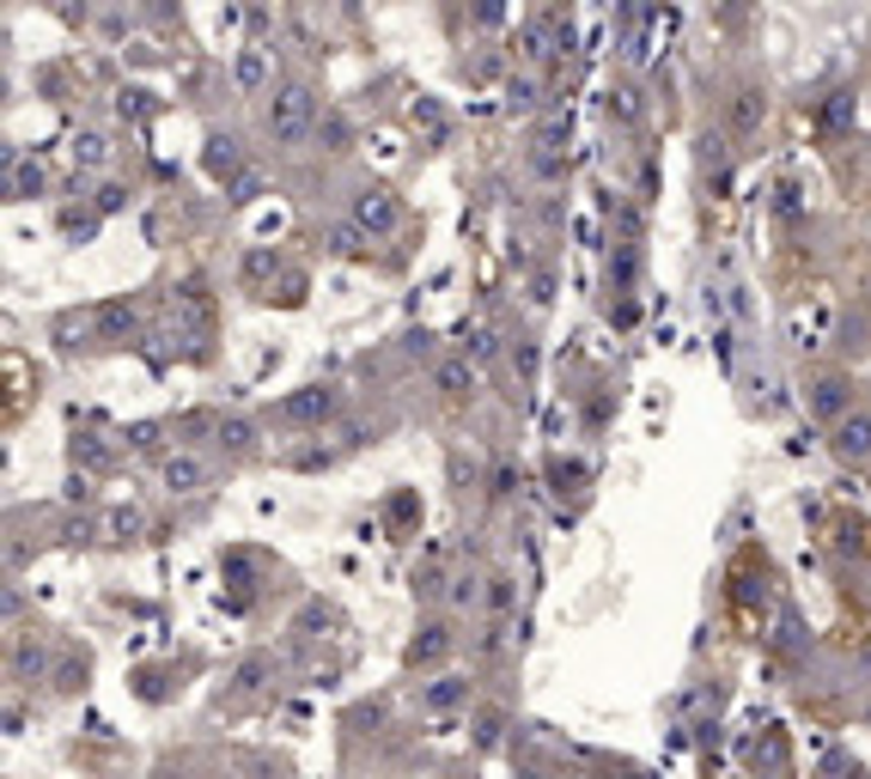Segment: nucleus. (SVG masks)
Instances as JSON below:
<instances>
[{"instance_id": "obj_1", "label": "nucleus", "mask_w": 871, "mask_h": 779, "mask_svg": "<svg viewBox=\"0 0 871 779\" xmlns=\"http://www.w3.org/2000/svg\"><path fill=\"white\" fill-rule=\"evenodd\" d=\"M311 122H317V98H311L305 80H287L275 98H268L263 128H268V140H275V147H299V140L311 135Z\"/></svg>"}, {"instance_id": "obj_2", "label": "nucleus", "mask_w": 871, "mask_h": 779, "mask_svg": "<svg viewBox=\"0 0 871 779\" xmlns=\"http://www.w3.org/2000/svg\"><path fill=\"white\" fill-rule=\"evenodd\" d=\"M354 226L366 231V238H384V231L402 226V201L384 184H360L354 189Z\"/></svg>"}, {"instance_id": "obj_3", "label": "nucleus", "mask_w": 871, "mask_h": 779, "mask_svg": "<svg viewBox=\"0 0 871 779\" xmlns=\"http://www.w3.org/2000/svg\"><path fill=\"white\" fill-rule=\"evenodd\" d=\"M335 402H342V396H335V389L330 384H305V389H299V396H287V402H281V421H287V426H323V421H330V414H335Z\"/></svg>"}, {"instance_id": "obj_4", "label": "nucleus", "mask_w": 871, "mask_h": 779, "mask_svg": "<svg viewBox=\"0 0 871 779\" xmlns=\"http://www.w3.org/2000/svg\"><path fill=\"white\" fill-rule=\"evenodd\" d=\"M159 475H165V493H202L214 482V463H207L202 451H172V457L159 463Z\"/></svg>"}, {"instance_id": "obj_5", "label": "nucleus", "mask_w": 871, "mask_h": 779, "mask_svg": "<svg viewBox=\"0 0 871 779\" xmlns=\"http://www.w3.org/2000/svg\"><path fill=\"white\" fill-rule=\"evenodd\" d=\"M458 645V633H451V621H439V615H427L421 628H414V640H409V670H421V664H439V658Z\"/></svg>"}, {"instance_id": "obj_6", "label": "nucleus", "mask_w": 871, "mask_h": 779, "mask_svg": "<svg viewBox=\"0 0 871 779\" xmlns=\"http://www.w3.org/2000/svg\"><path fill=\"white\" fill-rule=\"evenodd\" d=\"M835 451L848 463H865L871 457V408H853L848 421H835Z\"/></svg>"}, {"instance_id": "obj_7", "label": "nucleus", "mask_w": 871, "mask_h": 779, "mask_svg": "<svg viewBox=\"0 0 871 779\" xmlns=\"http://www.w3.org/2000/svg\"><path fill=\"white\" fill-rule=\"evenodd\" d=\"M604 116H609V128H622V135H628V128H640L646 98L634 92V86H609V92H604Z\"/></svg>"}, {"instance_id": "obj_8", "label": "nucleus", "mask_w": 871, "mask_h": 779, "mask_svg": "<svg viewBox=\"0 0 871 779\" xmlns=\"http://www.w3.org/2000/svg\"><path fill=\"white\" fill-rule=\"evenodd\" d=\"M811 414H841L848 421V372H823V378H811Z\"/></svg>"}, {"instance_id": "obj_9", "label": "nucleus", "mask_w": 871, "mask_h": 779, "mask_svg": "<svg viewBox=\"0 0 871 779\" xmlns=\"http://www.w3.org/2000/svg\"><path fill=\"white\" fill-rule=\"evenodd\" d=\"M433 384L446 389V396H476V366H470L463 354H446V359L433 366Z\"/></svg>"}, {"instance_id": "obj_10", "label": "nucleus", "mask_w": 871, "mask_h": 779, "mask_svg": "<svg viewBox=\"0 0 871 779\" xmlns=\"http://www.w3.org/2000/svg\"><path fill=\"white\" fill-rule=\"evenodd\" d=\"M214 438H219L226 457H256V426L244 421V414H226V421L214 426Z\"/></svg>"}, {"instance_id": "obj_11", "label": "nucleus", "mask_w": 871, "mask_h": 779, "mask_svg": "<svg viewBox=\"0 0 871 779\" xmlns=\"http://www.w3.org/2000/svg\"><path fill=\"white\" fill-rule=\"evenodd\" d=\"M414 700H421L427 712H451V707H463V700H470V682H463V677H439V682H427Z\"/></svg>"}, {"instance_id": "obj_12", "label": "nucleus", "mask_w": 871, "mask_h": 779, "mask_svg": "<svg viewBox=\"0 0 871 779\" xmlns=\"http://www.w3.org/2000/svg\"><path fill=\"white\" fill-rule=\"evenodd\" d=\"M202 165L214 177H238V165H244V152H238V135H207V152H202Z\"/></svg>"}, {"instance_id": "obj_13", "label": "nucleus", "mask_w": 871, "mask_h": 779, "mask_svg": "<svg viewBox=\"0 0 871 779\" xmlns=\"http://www.w3.org/2000/svg\"><path fill=\"white\" fill-rule=\"evenodd\" d=\"M762 116H769V98H762L756 86H744V92L732 98V128H737V135H756Z\"/></svg>"}, {"instance_id": "obj_14", "label": "nucleus", "mask_w": 871, "mask_h": 779, "mask_svg": "<svg viewBox=\"0 0 871 779\" xmlns=\"http://www.w3.org/2000/svg\"><path fill=\"white\" fill-rule=\"evenodd\" d=\"M701 171L725 189V177H732V147H725V135H701Z\"/></svg>"}, {"instance_id": "obj_15", "label": "nucleus", "mask_w": 871, "mask_h": 779, "mask_svg": "<svg viewBox=\"0 0 871 779\" xmlns=\"http://www.w3.org/2000/svg\"><path fill=\"white\" fill-rule=\"evenodd\" d=\"M232 80H238V92H263L268 86V49H244Z\"/></svg>"}, {"instance_id": "obj_16", "label": "nucleus", "mask_w": 871, "mask_h": 779, "mask_svg": "<svg viewBox=\"0 0 871 779\" xmlns=\"http://www.w3.org/2000/svg\"><path fill=\"white\" fill-rule=\"evenodd\" d=\"M634 275H640V250H634V244H622V250L609 256V293H628Z\"/></svg>"}, {"instance_id": "obj_17", "label": "nucleus", "mask_w": 871, "mask_h": 779, "mask_svg": "<svg viewBox=\"0 0 871 779\" xmlns=\"http://www.w3.org/2000/svg\"><path fill=\"white\" fill-rule=\"evenodd\" d=\"M537 103H542L537 73H512V80H506V110H537Z\"/></svg>"}, {"instance_id": "obj_18", "label": "nucleus", "mask_w": 871, "mask_h": 779, "mask_svg": "<svg viewBox=\"0 0 871 779\" xmlns=\"http://www.w3.org/2000/svg\"><path fill=\"white\" fill-rule=\"evenodd\" d=\"M7 171H12V195H37V189H43V165H25L19 159V152H7Z\"/></svg>"}, {"instance_id": "obj_19", "label": "nucleus", "mask_w": 871, "mask_h": 779, "mask_svg": "<svg viewBox=\"0 0 871 779\" xmlns=\"http://www.w3.org/2000/svg\"><path fill=\"white\" fill-rule=\"evenodd\" d=\"M512 603H518V579L512 573H493L488 579V609H493V615H512Z\"/></svg>"}, {"instance_id": "obj_20", "label": "nucleus", "mask_w": 871, "mask_h": 779, "mask_svg": "<svg viewBox=\"0 0 871 779\" xmlns=\"http://www.w3.org/2000/svg\"><path fill=\"white\" fill-rule=\"evenodd\" d=\"M74 463H86V470H104V463H110V445H104L98 433H80V438H74Z\"/></svg>"}, {"instance_id": "obj_21", "label": "nucleus", "mask_w": 871, "mask_h": 779, "mask_svg": "<svg viewBox=\"0 0 871 779\" xmlns=\"http://www.w3.org/2000/svg\"><path fill=\"white\" fill-rule=\"evenodd\" d=\"M493 354H500V335H493V329L463 335V359H470V366H482V359H493Z\"/></svg>"}, {"instance_id": "obj_22", "label": "nucleus", "mask_w": 871, "mask_h": 779, "mask_svg": "<svg viewBox=\"0 0 871 779\" xmlns=\"http://www.w3.org/2000/svg\"><path fill=\"white\" fill-rule=\"evenodd\" d=\"M104 530H110V542H135V530H140V512H135V505H116V512L104 517Z\"/></svg>"}, {"instance_id": "obj_23", "label": "nucleus", "mask_w": 871, "mask_h": 779, "mask_svg": "<svg viewBox=\"0 0 871 779\" xmlns=\"http://www.w3.org/2000/svg\"><path fill=\"white\" fill-rule=\"evenodd\" d=\"M74 159H80L86 171H92V165L110 159V140H104V135H80V140H74Z\"/></svg>"}, {"instance_id": "obj_24", "label": "nucleus", "mask_w": 871, "mask_h": 779, "mask_svg": "<svg viewBox=\"0 0 871 779\" xmlns=\"http://www.w3.org/2000/svg\"><path fill=\"white\" fill-rule=\"evenodd\" d=\"M159 433H165V426L159 421H140V426H128V451H153V445H159Z\"/></svg>"}, {"instance_id": "obj_25", "label": "nucleus", "mask_w": 871, "mask_h": 779, "mask_svg": "<svg viewBox=\"0 0 871 779\" xmlns=\"http://www.w3.org/2000/svg\"><path fill=\"white\" fill-rule=\"evenodd\" d=\"M263 275H275V250H251V256H244V280L256 287Z\"/></svg>"}, {"instance_id": "obj_26", "label": "nucleus", "mask_w": 871, "mask_h": 779, "mask_svg": "<svg viewBox=\"0 0 871 779\" xmlns=\"http://www.w3.org/2000/svg\"><path fill=\"white\" fill-rule=\"evenodd\" d=\"M476 596H488V591H482V584H476V579H451V603H458V609H470Z\"/></svg>"}, {"instance_id": "obj_27", "label": "nucleus", "mask_w": 871, "mask_h": 779, "mask_svg": "<svg viewBox=\"0 0 871 779\" xmlns=\"http://www.w3.org/2000/svg\"><path fill=\"white\" fill-rule=\"evenodd\" d=\"M123 201H128V189H123V184H104V195H98V207H104V214H116Z\"/></svg>"}, {"instance_id": "obj_28", "label": "nucleus", "mask_w": 871, "mask_h": 779, "mask_svg": "<svg viewBox=\"0 0 871 779\" xmlns=\"http://www.w3.org/2000/svg\"><path fill=\"white\" fill-rule=\"evenodd\" d=\"M256 189H263V184H256V171H244V177H238V184H232V201H251V195H256Z\"/></svg>"}, {"instance_id": "obj_29", "label": "nucleus", "mask_w": 871, "mask_h": 779, "mask_svg": "<svg viewBox=\"0 0 871 779\" xmlns=\"http://www.w3.org/2000/svg\"><path fill=\"white\" fill-rule=\"evenodd\" d=\"M123 116H147V92H123Z\"/></svg>"}]
</instances>
